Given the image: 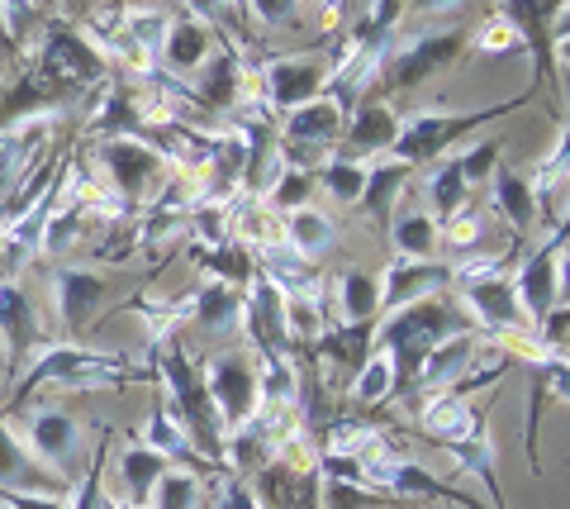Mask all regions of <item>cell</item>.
Returning <instances> with one entry per match:
<instances>
[{
	"instance_id": "obj_1",
	"label": "cell",
	"mask_w": 570,
	"mask_h": 509,
	"mask_svg": "<svg viewBox=\"0 0 570 509\" xmlns=\"http://www.w3.org/2000/svg\"><path fill=\"white\" fill-rule=\"evenodd\" d=\"M466 314H461L452 301H442V295H423V301L404 305V310H390L385 320H376V348L390 353L395 362V376L400 385H414L423 358L433 353L442 339H452V333H466Z\"/></svg>"
},
{
	"instance_id": "obj_2",
	"label": "cell",
	"mask_w": 570,
	"mask_h": 509,
	"mask_svg": "<svg viewBox=\"0 0 570 509\" xmlns=\"http://www.w3.org/2000/svg\"><path fill=\"white\" fill-rule=\"evenodd\" d=\"M142 372L129 366L119 353H96V348H81V343H48L29 358V372L14 385V405L39 391V385H71V391H115V385H129Z\"/></svg>"
},
{
	"instance_id": "obj_3",
	"label": "cell",
	"mask_w": 570,
	"mask_h": 509,
	"mask_svg": "<svg viewBox=\"0 0 570 509\" xmlns=\"http://www.w3.org/2000/svg\"><path fill=\"white\" fill-rule=\"evenodd\" d=\"M528 100H532V91L519 96V100L485 105V110H466V115H452V110H414V115L400 119L395 144H390V157H400V163H409V167H428V163H438V157H448V148L461 144L471 129L494 125V119H509L513 110H523Z\"/></svg>"
},
{
	"instance_id": "obj_4",
	"label": "cell",
	"mask_w": 570,
	"mask_h": 509,
	"mask_svg": "<svg viewBox=\"0 0 570 509\" xmlns=\"http://www.w3.org/2000/svg\"><path fill=\"white\" fill-rule=\"evenodd\" d=\"M96 157L110 177V190L124 209H148L157 200V190L167 186L171 167L167 157L157 153L148 138L138 134H110V138H96Z\"/></svg>"
},
{
	"instance_id": "obj_5",
	"label": "cell",
	"mask_w": 570,
	"mask_h": 509,
	"mask_svg": "<svg viewBox=\"0 0 570 509\" xmlns=\"http://www.w3.org/2000/svg\"><path fill=\"white\" fill-rule=\"evenodd\" d=\"M466 43H471L466 25L428 29V33H409L400 43H385V58H381L385 86H395V91H419V86H428L438 72H448L461 52H466Z\"/></svg>"
},
{
	"instance_id": "obj_6",
	"label": "cell",
	"mask_w": 570,
	"mask_h": 509,
	"mask_svg": "<svg viewBox=\"0 0 570 509\" xmlns=\"http://www.w3.org/2000/svg\"><path fill=\"white\" fill-rule=\"evenodd\" d=\"M52 91H77V86H96L110 72L105 52L86 39L77 25L67 20H48L43 25V48H39V67H33Z\"/></svg>"
},
{
	"instance_id": "obj_7",
	"label": "cell",
	"mask_w": 570,
	"mask_h": 509,
	"mask_svg": "<svg viewBox=\"0 0 570 509\" xmlns=\"http://www.w3.org/2000/svg\"><path fill=\"white\" fill-rule=\"evenodd\" d=\"M205 391L214 419H219L224 438L247 429L262 414V391H257V362L247 353H214L205 358Z\"/></svg>"
},
{
	"instance_id": "obj_8",
	"label": "cell",
	"mask_w": 570,
	"mask_h": 509,
	"mask_svg": "<svg viewBox=\"0 0 570 509\" xmlns=\"http://www.w3.org/2000/svg\"><path fill=\"white\" fill-rule=\"evenodd\" d=\"M513 281V295H519V310L528 329L542 320L551 305H561V281H566V219H557V229H551L538 248L519 257V267L509 272Z\"/></svg>"
},
{
	"instance_id": "obj_9",
	"label": "cell",
	"mask_w": 570,
	"mask_h": 509,
	"mask_svg": "<svg viewBox=\"0 0 570 509\" xmlns=\"http://www.w3.org/2000/svg\"><path fill=\"white\" fill-rule=\"evenodd\" d=\"M115 281L100 276L96 267H58L52 272V305H58V329H62V343H77L86 329L96 324V314L110 301Z\"/></svg>"
},
{
	"instance_id": "obj_10",
	"label": "cell",
	"mask_w": 570,
	"mask_h": 509,
	"mask_svg": "<svg viewBox=\"0 0 570 509\" xmlns=\"http://www.w3.org/2000/svg\"><path fill=\"white\" fill-rule=\"evenodd\" d=\"M24 443L33 452L39 467H52L62 481H77V467L86 458V433L77 424V414L67 410H33L29 414V429H24Z\"/></svg>"
},
{
	"instance_id": "obj_11",
	"label": "cell",
	"mask_w": 570,
	"mask_h": 509,
	"mask_svg": "<svg viewBox=\"0 0 570 509\" xmlns=\"http://www.w3.org/2000/svg\"><path fill=\"white\" fill-rule=\"evenodd\" d=\"M561 6L566 0H499L494 6V14L519 33L523 52L532 58V86H542L557 72V58H551V20H561Z\"/></svg>"
},
{
	"instance_id": "obj_12",
	"label": "cell",
	"mask_w": 570,
	"mask_h": 509,
	"mask_svg": "<svg viewBox=\"0 0 570 509\" xmlns=\"http://www.w3.org/2000/svg\"><path fill=\"white\" fill-rule=\"evenodd\" d=\"M343 129H347V110L328 91L281 115V144L285 148H309L314 157H324L328 148L343 144Z\"/></svg>"
},
{
	"instance_id": "obj_13",
	"label": "cell",
	"mask_w": 570,
	"mask_h": 509,
	"mask_svg": "<svg viewBox=\"0 0 570 509\" xmlns=\"http://www.w3.org/2000/svg\"><path fill=\"white\" fill-rule=\"evenodd\" d=\"M328 86V58H272L262 67V100L272 110H295Z\"/></svg>"
},
{
	"instance_id": "obj_14",
	"label": "cell",
	"mask_w": 570,
	"mask_h": 509,
	"mask_svg": "<svg viewBox=\"0 0 570 509\" xmlns=\"http://www.w3.org/2000/svg\"><path fill=\"white\" fill-rule=\"evenodd\" d=\"M466 314H475V324L494 333V339H513V333H528V320L519 310V295H513L509 276H490V281H471V286H456Z\"/></svg>"
},
{
	"instance_id": "obj_15",
	"label": "cell",
	"mask_w": 570,
	"mask_h": 509,
	"mask_svg": "<svg viewBox=\"0 0 570 509\" xmlns=\"http://www.w3.org/2000/svg\"><path fill=\"white\" fill-rule=\"evenodd\" d=\"M442 286H452V267H448V262H438V257L433 262L395 257L381 272V314L414 305V301H423V295H438Z\"/></svg>"
},
{
	"instance_id": "obj_16",
	"label": "cell",
	"mask_w": 570,
	"mask_h": 509,
	"mask_svg": "<svg viewBox=\"0 0 570 509\" xmlns=\"http://www.w3.org/2000/svg\"><path fill=\"white\" fill-rule=\"evenodd\" d=\"M48 134H52V115L24 119V125L0 129V205L14 196V186H20L29 172H33V163L43 157Z\"/></svg>"
},
{
	"instance_id": "obj_17",
	"label": "cell",
	"mask_w": 570,
	"mask_h": 509,
	"mask_svg": "<svg viewBox=\"0 0 570 509\" xmlns=\"http://www.w3.org/2000/svg\"><path fill=\"white\" fill-rule=\"evenodd\" d=\"M419 429H423L428 443L452 448V443H461V438H471L475 429H485V410H475L471 400L456 395V391H438V395L423 400Z\"/></svg>"
},
{
	"instance_id": "obj_18",
	"label": "cell",
	"mask_w": 570,
	"mask_h": 509,
	"mask_svg": "<svg viewBox=\"0 0 570 509\" xmlns=\"http://www.w3.org/2000/svg\"><path fill=\"white\" fill-rule=\"evenodd\" d=\"M395 129H400V115L390 100H366V105H352L347 115V129H343V148L347 157H362V163H371V157H385L390 144H395Z\"/></svg>"
},
{
	"instance_id": "obj_19",
	"label": "cell",
	"mask_w": 570,
	"mask_h": 509,
	"mask_svg": "<svg viewBox=\"0 0 570 509\" xmlns=\"http://www.w3.org/2000/svg\"><path fill=\"white\" fill-rule=\"evenodd\" d=\"M214 48H219V39H214V25L181 14V20L167 25V39H163V52H157V67H163L167 77H195L214 58Z\"/></svg>"
},
{
	"instance_id": "obj_20",
	"label": "cell",
	"mask_w": 570,
	"mask_h": 509,
	"mask_svg": "<svg viewBox=\"0 0 570 509\" xmlns=\"http://www.w3.org/2000/svg\"><path fill=\"white\" fill-rule=\"evenodd\" d=\"M281 243L299 262L318 267V262L337 248V219L324 215L318 205H299V209H291V215H281Z\"/></svg>"
},
{
	"instance_id": "obj_21",
	"label": "cell",
	"mask_w": 570,
	"mask_h": 509,
	"mask_svg": "<svg viewBox=\"0 0 570 509\" xmlns=\"http://www.w3.org/2000/svg\"><path fill=\"white\" fill-rule=\"evenodd\" d=\"M409 182H414V167H409V163H400V157H390V153L385 157H371V163H366V186H362V196H356L362 215L385 229Z\"/></svg>"
},
{
	"instance_id": "obj_22",
	"label": "cell",
	"mask_w": 570,
	"mask_h": 509,
	"mask_svg": "<svg viewBox=\"0 0 570 509\" xmlns=\"http://www.w3.org/2000/svg\"><path fill=\"white\" fill-rule=\"evenodd\" d=\"M190 100L205 105V110H238L247 100V77H243V58L238 48H219L214 58L205 62V77L200 86H190Z\"/></svg>"
},
{
	"instance_id": "obj_23",
	"label": "cell",
	"mask_w": 570,
	"mask_h": 509,
	"mask_svg": "<svg viewBox=\"0 0 570 509\" xmlns=\"http://www.w3.org/2000/svg\"><path fill=\"white\" fill-rule=\"evenodd\" d=\"M0 343L14 362H29L43 348V324L33 320L29 295L14 281H0Z\"/></svg>"
},
{
	"instance_id": "obj_24",
	"label": "cell",
	"mask_w": 570,
	"mask_h": 509,
	"mask_svg": "<svg viewBox=\"0 0 570 509\" xmlns=\"http://www.w3.org/2000/svg\"><path fill=\"white\" fill-rule=\"evenodd\" d=\"M480 353V339L466 329V333H452V339H442L433 353L423 358L419 366V376H414V391L419 395H438V391H448V385L461 381V372L471 366V358Z\"/></svg>"
},
{
	"instance_id": "obj_25",
	"label": "cell",
	"mask_w": 570,
	"mask_h": 509,
	"mask_svg": "<svg viewBox=\"0 0 570 509\" xmlns=\"http://www.w3.org/2000/svg\"><path fill=\"white\" fill-rule=\"evenodd\" d=\"M142 443H148L153 452H163L171 467H186V471H195V467H214L205 452L190 443L186 424L176 419V410H167V400H157V405H153L148 424H142ZM214 471H219V467H214Z\"/></svg>"
},
{
	"instance_id": "obj_26",
	"label": "cell",
	"mask_w": 570,
	"mask_h": 509,
	"mask_svg": "<svg viewBox=\"0 0 570 509\" xmlns=\"http://www.w3.org/2000/svg\"><path fill=\"white\" fill-rule=\"evenodd\" d=\"M490 205H494V219H504L513 238H523L532 224H538V200H532L528 172L494 167V177H490Z\"/></svg>"
},
{
	"instance_id": "obj_27",
	"label": "cell",
	"mask_w": 570,
	"mask_h": 509,
	"mask_svg": "<svg viewBox=\"0 0 570 509\" xmlns=\"http://www.w3.org/2000/svg\"><path fill=\"white\" fill-rule=\"evenodd\" d=\"M385 229H390V248H395V257H409V262H433V257H438V248H442V229H438V219L428 215L423 205L395 209Z\"/></svg>"
},
{
	"instance_id": "obj_28",
	"label": "cell",
	"mask_w": 570,
	"mask_h": 509,
	"mask_svg": "<svg viewBox=\"0 0 570 509\" xmlns=\"http://www.w3.org/2000/svg\"><path fill=\"white\" fill-rule=\"evenodd\" d=\"M58 100H62V91H52L39 72L14 77V81L0 86V129L24 125V119H43V115L58 110Z\"/></svg>"
},
{
	"instance_id": "obj_29",
	"label": "cell",
	"mask_w": 570,
	"mask_h": 509,
	"mask_svg": "<svg viewBox=\"0 0 570 509\" xmlns=\"http://www.w3.org/2000/svg\"><path fill=\"white\" fill-rule=\"evenodd\" d=\"M333 324H376L381 320V276L371 272H343L333 281Z\"/></svg>"
},
{
	"instance_id": "obj_30",
	"label": "cell",
	"mask_w": 570,
	"mask_h": 509,
	"mask_svg": "<svg viewBox=\"0 0 570 509\" xmlns=\"http://www.w3.org/2000/svg\"><path fill=\"white\" fill-rule=\"evenodd\" d=\"M171 462L163 458V452H153L148 443H129L119 452V481H124V505L129 509H148L153 500V486L163 481V471Z\"/></svg>"
},
{
	"instance_id": "obj_31",
	"label": "cell",
	"mask_w": 570,
	"mask_h": 509,
	"mask_svg": "<svg viewBox=\"0 0 570 509\" xmlns=\"http://www.w3.org/2000/svg\"><path fill=\"white\" fill-rule=\"evenodd\" d=\"M190 320L209 333H234L243 324V291L224 286V281H205L200 291H190Z\"/></svg>"
},
{
	"instance_id": "obj_32",
	"label": "cell",
	"mask_w": 570,
	"mask_h": 509,
	"mask_svg": "<svg viewBox=\"0 0 570 509\" xmlns=\"http://www.w3.org/2000/svg\"><path fill=\"white\" fill-rule=\"evenodd\" d=\"M314 172L309 167H299V163H291V157H281V163L272 167V177L262 182V209H272V215H291V209H299V205H309V196H314Z\"/></svg>"
},
{
	"instance_id": "obj_33",
	"label": "cell",
	"mask_w": 570,
	"mask_h": 509,
	"mask_svg": "<svg viewBox=\"0 0 570 509\" xmlns=\"http://www.w3.org/2000/svg\"><path fill=\"white\" fill-rule=\"evenodd\" d=\"M190 257L209 272V281H224V286H238V291H247V281L257 276V253L247 248V243H238V238L209 243V248H200V243H195Z\"/></svg>"
},
{
	"instance_id": "obj_34",
	"label": "cell",
	"mask_w": 570,
	"mask_h": 509,
	"mask_svg": "<svg viewBox=\"0 0 570 509\" xmlns=\"http://www.w3.org/2000/svg\"><path fill=\"white\" fill-rule=\"evenodd\" d=\"M400 391V376H395V362H390V353H381V348H371L366 362L352 372V385H347V400L356 410H376L385 405L390 395Z\"/></svg>"
},
{
	"instance_id": "obj_35",
	"label": "cell",
	"mask_w": 570,
	"mask_h": 509,
	"mask_svg": "<svg viewBox=\"0 0 570 509\" xmlns=\"http://www.w3.org/2000/svg\"><path fill=\"white\" fill-rule=\"evenodd\" d=\"M423 196H428V215H433L438 224L442 219H452L461 205H471V186L461 182V172L452 163V153L448 157H438V163H428V177H423Z\"/></svg>"
},
{
	"instance_id": "obj_36",
	"label": "cell",
	"mask_w": 570,
	"mask_h": 509,
	"mask_svg": "<svg viewBox=\"0 0 570 509\" xmlns=\"http://www.w3.org/2000/svg\"><path fill=\"white\" fill-rule=\"evenodd\" d=\"M328 324V301L318 295V286L285 291V339L291 343H318Z\"/></svg>"
},
{
	"instance_id": "obj_37",
	"label": "cell",
	"mask_w": 570,
	"mask_h": 509,
	"mask_svg": "<svg viewBox=\"0 0 570 509\" xmlns=\"http://www.w3.org/2000/svg\"><path fill=\"white\" fill-rule=\"evenodd\" d=\"M566 177H570V134L566 125L557 129V153H547L538 167L528 172V186H532V200H538V219L547 215L551 219V200L561 205V190H566Z\"/></svg>"
},
{
	"instance_id": "obj_38",
	"label": "cell",
	"mask_w": 570,
	"mask_h": 509,
	"mask_svg": "<svg viewBox=\"0 0 570 509\" xmlns=\"http://www.w3.org/2000/svg\"><path fill=\"white\" fill-rule=\"evenodd\" d=\"M314 348L328 358V366L356 372V366L366 362L371 348H376V324H328V329H324V339H318Z\"/></svg>"
},
{
	"instance_id": "obj_39",
	"label": "cell",
	"mask_w": 570,
	"mask_h": 509,
	"mask_svg": "<svg viewBox=\"0 0 570 509\" xmlns=\"http://www.w3.org/2000/svg\"><path fill=\"white\" fill-rule=\"evenodd\" d=\"M314 182L324 186V196L333 205H356V196H362V186H366V163L362 157H347L343 148H333L324 163H318Z\"/></svg>"
},
{
	"instance_id": "obj_40",
	"label": "cell",
	"mask_w": 570,
	"mask_h": 509,
	"mask_svg": "<svg viewBox=\"0 0 570 509\" xmlns=\"http://www.w3.org/2000/svg\"><path fill=\"white\" fill-rule=\"evenodd\" d=\"M490 224H494L490 209H480V205H461L452 219H442V224H438V229H442V243H448V248H456L461 257H466V253H485Z\"/></svg>"
},
{
	"instance_id": "obj_41",
	"label": "cell",
	"mask_w": 570,
	"mask_h": 509,
	"mask_svg": "<svg viewBox=\"0 0 570 509\" xmlns=\"http://www.w3.org/2000/svg\"><path fill=\"white\" fill-rule=\"evenodd\" d=\"M200 505H205V481L186 467H167L148 500V509H200Z\"/></svg>"
},
{
	"instance_id": "obj_42",
	"label": "cell",
	"mask_w": 570,
	"mask_h": 509,
	"mask_svg": "<svg viewBox=\"0 0 570 509\" xmlns=\"http://www.w3.org/2000/svg\"><path fill=\"white\" fill-rule=\"evenodd\" d=\"M499 157H504V138H480V144H471L466 153H456V157H452L456 172H461V182L471 186V196L494 177Z\"/></svg>"
},
{
	"instance_id": "obj_43",
	"label": "cell",
	"mask_w": 570,
	"mask_h": 509,
	"mask_svg": "<svg viewBox=\"0 0 570 509\" xmlns=\"http://www.w3.org/2000/svg\"><path fill=\"white\" fill-rule=\"evenodd\" d=\"M100 467H105V438L96 443V462L81 471L77 486H71L67 509H115V500L105 496V477H100Z\"/></svg>"
},
{
	"instance_id": "obj_44",
	"label": "cell",
	"mask_w": 570,
	"mask_h": 509,
	"mask_svg": "<svg viewBox=\"0 0 570 509\" xmlns=\"http://www.w3.org/2000/svg\"><path fill=\"white\" fill-rule=\"evenodd\" d=\"M471 48L475 52H485V58H504V52H523L519 43V33H513L499 14H485L475 29H471Z\"/></svg>"
},
{
	"instance_id": "obj_45",
	"label": "cell",
	"mask_w": 570,
	"mask_h": 509,
	"mask_svg": "<svg viewBox=\"0 0 570 509\" xmlns=\"http://www.w3.org/2000/svg\"><path fill=\"white\" fill-rule=\"evenodd\" d=\"M243 6L253 10V20L262 29H285V25L299 20V6H305V0H243Z\"/></svg>"
},
{
	"instance_id": "obj_46",
	"label": "cell",
	"mask_w": 570,
	"mask_h": 509,
	"mask_svg": "<svg viewBox=\"0 0 570 509\" xmlns=\"http://www.w3.org/2000/svg\"><path fill=\"white\" fill-rule=\"evenodd\" d=\"M0 509H67V500L48 490H0Z\"/></svg>"
},
{
	"instance_id": "obj_47",
	"label": "cell",
	"mask_w": 570,
	"mask_h": 509,
	"mask_svg": "<svg viewBox=\"0 0 570 509\" xmlns=\"http://www.w3.org/2000/svg\"><path fill=\"white\" fill-rule=\"evenodd\" d=\"M456 6H466V0H404V14L409 20H423V14H448Z\"/></svg>"
},
{
	"instance_id": "obj_48",
	"label": "cell",
	"mask_w": 570,
	"mask_h": 509,
	"mask_svg": "<svg viewBox=\"0 0 570 509\" xmlns=\"http://www.w3.org/2000/svg\"><path fill=\"white\" fill-rule=\"evenodd\" d=\"M91 10H96V0H71V14H81V20H86Z\"/></svg>"
},
{
	"instance_id": "obj_49",
	"label": "cell",
	"mask_w": 570,
	"mask_h": 509,
	"mask_svg": "<svg viewBox=\"0 0 570 509\" xmlns=\"http://www.w3.org/2000/svg\"><path fill=\"white\" fill-rule=\"evenodd\" d=\"M33 6H39V10H52V6H58V0H33Z\"/></svg>"
},
{
	"instance_id": "obj_50",
	"label": "cell",
	"mask_w": 570,
	"mask_h": 509,
	"mask_svg": "<svg viewBox=\"0 0 570 509\" xmlns=\"http://www.w3.org/2000/svg\"><path fill=\"white\" fill-rule=\"evenodd\" d=\"M328 10H337V0H328Z\"/></svg>"
}]
</instances>
